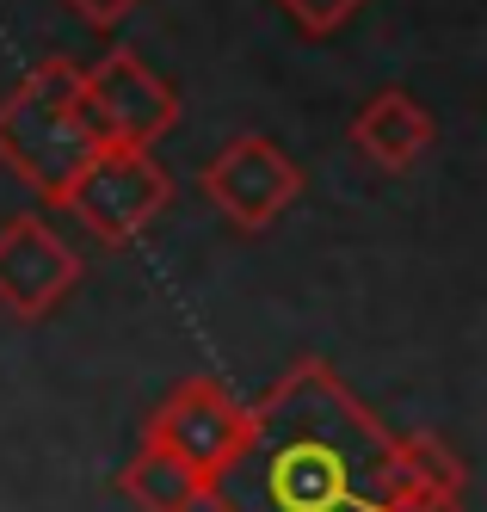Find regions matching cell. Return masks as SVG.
<instances>
[{"label":"cell","instance_id":"30bf717a","mask_svg":"<svg viewBox=\"0 0 487 512\" xmlns=\"http://www.w3.org/2000/svg\"><path fill=\"white\" fill-rule=\"evenodd\" d=\"M204 475L185 463V457H173V451H161V445H136V457L118 469V494L136 506V512H198L204 506Z\"/></svg>","mask_w":487,"mask_h":512},{"label":"cell","instance_id":"52a82bcc","mask_svg":"<svg viewBox=\"0 0 487 512\" xmlns=\"http://www.w3.org/2000/svg\"><path fill=\"white\" fill-rule=\"evenodd\" d=\"M81 284V253H74L50 216H13L0 229V309L19 321H44L50 309H62V297Z\"/></svg>","mask_w":487,"mask_h":512},{"label":"cell","instance_id":"ba28073f","mask_svg":"<svg viewBox=\"0 0 487 512\" xmlns=\"http://www.w3.org/2000/svg\"><path fill=\"white\" fill-rule=\"evenodd\" d=\"M432 136H438L432 112L401 87H383L377 99H364V112L352 118V149L383 173H407L432 149Z\"/></svg>","mask_w":487,"mask_h":512},{"label":"cell","instance_id":"8fae6325","mask_svg":"<svg viewBox=\"0 0 487 512\" xmlns=\"http://www.w3.org/2000/svg\"><path fill=\"white\" fill-rule=\"evenodd\" d=\"M272 7L303 31V38H333L340 25H352V13L364 7V0H272Z\"/></svg>","mask_w":487,"mask_h":512},{"label":"cell","instance_id":"9c48e42d","mask_svg":"<svg viewBox=\"0 0 487 512\" xmlns=\"http://www.w3.org/2000/svg\"><path fill=\"white\" fill-rule=\"evenodd\" d=\"M469 506V475L463 457L432 432H407L401 438V488L395 512H463Z\"/></svg>","mask_w":487,"mask_h":512},{"label":"cell","instance_id":"277c9868","mask_svg":"<svg viewBox=\"0 0 487 512\" xmlns=\"http://www.w3.org/2000/svg\"><path fill=\"white\" fill-rule=\"evenodd\" d=\"M204 198L222 210V223L241 235H266L278 216L303 198V167H296L272 136H235L204 167Z\"/></svg>","mask_w":487,"mask_h":512},{"label":"cell","instance_id":"7c38bea8","mask_svg":"<svg viewBox=\"0 0 487 512\" xmlns=\"http://www.w3.org/2000/svg\"><path fill=\"white\" fill-rule=\"evenodd\" d=\"M74 13H81V25H93V31H111L124 13H136L142 0H68Z\"/></svg>","mask_w":487,"mask_h":512},{"label":"cell","instance_id":"8992f818","mask_svg":"<svg viewBox=\"0 0 487 512\" xmlns=\"http://www.w3.org/2000/svg\"><path fill=\"white\" fill-rule=\"evenodd\" d=\"M241 432H247V408L229 395V383H216V377H185L179 389H167V401L142 426L148 445L185 457L204 482L235 457Z\"/></svg>","mask_w":487,"mask_h":512},{"label":"cell","instance_id":"5b68a950","mask_svg":"<svg viewBox=\"0 0 487 512\" xmlns=\"http://www.w3.org/2000/svg\"><path fill=\"white\" fill-rule=\"evenodd\" d=\"M81 105H87L99 142H136V149H155V142L179 124V93L124 44L105 50L93 68H81Z\"/></svg>","mask_w":487,"mask_h":512},{"label":"cell","instance_id":"6da1fadb","mask_svg":"<svg viewBox=\"0 0 487 512\" xmlns=\"http://www.w3.org/2000/svg\"><path fill=\"white\" fill-rule=\"evenodd\" d=\"M401 438L327 371L296 358L247 408L235 457L210 475V512H395Z\"/></svg>","mask_w":487,"mask_h":512},{"label":"cell","instance_id":"7a4b0ae2","mask_svg":"<svg viewBox=\"0 0 487 512\" xmlns=\"http://www.w3.org/2000/svg\"><path fill=\"white\" fill-rule=\"evenodd\" d=\"M93 149H99V130L81 105V68L68 56L37 62L0 99V167L25 179L44 204H62V192L93 161Z\"/></svg>","mask_w":487,"mask_h":512},{"label":"cell","instance_id":"3957f363","mask_svg":"<svg viewBox=\"0 0 487 512\" xmlns=\"http://www.w3.org/2000/svg\"><path fill=\"white\" fill-rule=\"evenodd\" d=\"M167 204L173 173L155 161V149H136V142H99L93 161L62 192V210H74V223L105 247H130Z\"/></svg>","mask_w":487,"mask_h":512}]
</instances>
